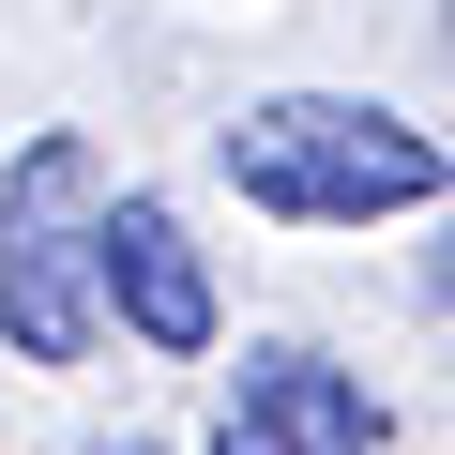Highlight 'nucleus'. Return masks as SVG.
Masks as SVG:
<instances>
[{"mask_svg":"<svg viewBox=\"0 0 455 455\" xmlns=\"http://www.w3.org/2000/svg\"><path fill=\"white\" fill-rule=\"evenodd\" d=\"M212 167L243 182V212H274V228H379V212L455 197V152L425 122L364 107V92H259L212 137Z\"/></svg>","mask_w":455,"mask_h":455,"instance_id":"nucleus-1","label":"nucleus"},{"mask_svg":"<svg viewBox=\"0 0 455 455\" xmlns=\"http://www.w3.org/2000/svg\"><path fill=\"white\" fill-rule=\"evenodd\" d=\"M107 167L92 137H31L0 182V349L16 364H92L107 334Z\"/></svg>","mask_w":455,"mask_h":455,"instance_id":"nucleus-2","label":"nucleus"},{"mask_svg":"<svg viewBox=\"0 0 455 455\" xmlns=\"http://www.w3.org/2000/svg\"><path fill=\"white\" fill-rule=\"evenodd\" d=\"M212 455H379V395H364L334 349L274 334V349L228 364V395H212Z\"/></svg>","mask_w":455,"mask_h":455,"instance_id":"nucleus-3","label":"nucleus"},{"mask_svg":"<svg viewBox=\"0 0 455 455\" xmlns=\"http://www.w3.org/2000/svg\"><path fill=\"white\" fill-rule=\"evenodd\" d=\"M107 319L137 334V349H167V364H197L212 349V259H197V228L167 212V197H107Z\"/></svg>","mask_w":455,"mask_h":455,"instance_id":"nucleus-4","label":"nucleus"},{"mask_svg":"<svg viewBox=\"0 0 455 455\" xmlns=\"http://www.w3.org/2000/svg\"><path fill=\"white\" fill-rule=\"evenodd\" d=\"M76 455H152V440H76Z\"/></svg>","mask_w":455,"mask_h":455,"instance_id":"nucleus-5","label":"nucleus"},{"mask_svg":"<svg viewBox=\"0 0 455 455\" xmlns=\"http://www.w3.org/2000/svg\"><path fill=\"white\" fill-rule=\"evenodd\" d=\"M440 46H455V0H440Z\"/></svg>","mask_w":455,"mask_h":455,"instance_id":"nucleus-6","label":"nucleus"}]
</instances>
